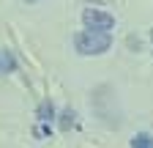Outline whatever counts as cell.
Here are the masks:
<instances>
[{"mask_svg": "<svg viewBox=\"0 0 153 148\" xmlns=\"http://www.w3.org/2000/svg\"><path fill=\"white\" fill-rule=\"evenodd\" d=\"M27 3H36V0H27Z\"/></svg>", "mask_w": 153, "mask_h": 148, "instance_id": "ba28073f", "label": "cell"}, {"mask_svg": "<svg viewBox=\"0 0 153 148\" xmlns=\"http://www.w3.org/2000/svg\"><path fill=\"white\" fill-rule=\"evenodd\" d=\"M14 69H16L14 55H11L8 49H3V52H0V74H8V71H14Z\"/></svg>", "mask_w": 153, "mask_h": 148, "instance_id": "277c9868", "label": "cell"}, {"mask_svg": "<svg viewBox=\"0 0 153 148\" xmlns=\"http://www.w3.org/2000/svg\"><path fill=\"white\" fill-rule=\"evenodd\" d=\"M74 47L79 55H104L109 47H112V36L107 30H82V33H76V39H74Z\"/></svg>", "mask_w": 153, "mask_h": 148, "instance_id": "6da1fadb", "label": "cell"}, {"mask_svg": "<svg viewBox=\"0 0 153 148\" xmlns=\"http://www.w3.org/2000/svg\"><path fill=\"white\" fill-rule=\"evenodd\" d=\"M36 118L41 121V123H49V121L55 118V107H52V102H49V99L38 104V113H36Z\"/></svg>", "mask_w": 153, "mask_h": 148, "instance_id": "3957f363", "label": "cell"}, {"mask_svg": "<svg viewBox=\"0 0 153 148\" xmlns=\"http://www.w3.org/2000/svg\"><path fill=\"white\" fill-rule=\"evenodd\" d=\"M71 123H74V110L68 107L66 113L60 115V129H71Z\"/></svg>", "mask_w": 153, "mask_h": 148, "instance_id": "8992f818", "label": "cell"}, {"mask_svg": "<svg viewBox=\"0 0 153 148\" xmlns=\"http://www.w3.org/2000/svg\"><path fill=\"white\" fill-rule=\"evenodd\" d=\"M82 22L93 30H112L115 28V16L101 8H85L82 11Z\"/></svg>", "mask_w": 153, "mask_h": 148, "instance_id": "7a4b0ae2", "label": "cell"}, {"mask_svg": "<svg viewBox=\"0 0 153 148\" xmlns=\"http://www.w3.org/2000/svg\"><path fill=\"white\" fill-rule=\"evenodd\" d=\"M131 148H153V137L140 132V135H134L131 137Z\"/></svg>", "mask_w": 153, "mask_h": 148, "instance_id": "5b68a950", "label": "cell"}, {"mask_svg": "<svg viewBox=\"0 0 153 148\" xmlns=\"http://www.w3.org/2000/svg\"><path fill=\"white\" fill-rule=\"evenodd\" d=\"M150 41H153V30H150Z\"/></svg>", "mask_w": 153, "mask_h": 148, "instance_id": "52a82bcc", "label": "cell"}]
</instances>
